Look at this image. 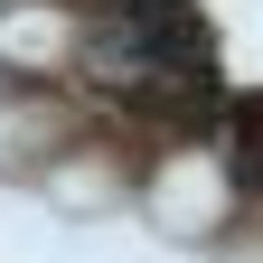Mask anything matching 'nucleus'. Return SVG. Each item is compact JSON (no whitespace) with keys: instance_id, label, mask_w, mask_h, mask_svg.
Returning <instances> with one entry per match:
<instances>
[{"instance_id":"obj_2","label":"nucleus","mask_w":263,"mask_h":263,"mask_svg":"<svg viewBox=\"0 0 263 263\" xmlns=\"http://www.w3.org/2000/svg\"><path fill=\"white\" fill-rule=\"evenodd\" d=\"M207 207H216V170H188V160H179V170L160 179V216L179 226V216H207Z\"/></svg>"},{"instance_id":"obj_1","label":"nucleus","mask_w":263,"mask_h":263,"mask_svg":"<svg viewBox=\"0 0 263 263\" xmlns=\"http://www.w3.org/2000/svg\"><path fill=\"white\" fill-rule=\"evenodd\" d=\"M57 47H66V28H57L47 10H19V19H0V57H19V66H28V57H57Z\"/></svg>"}]
</instances>
